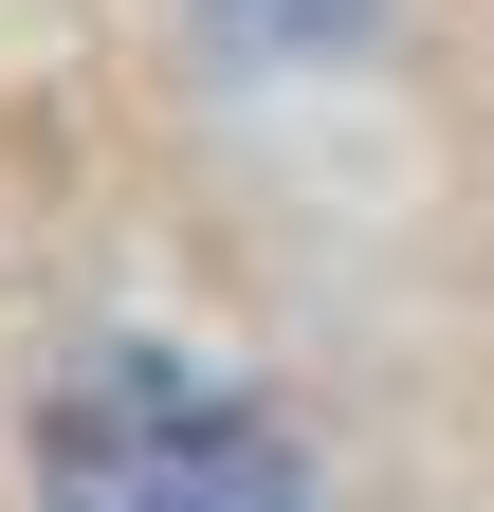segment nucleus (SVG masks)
I'll use <instances>...</instances> for the list:
<instances>
[{
    "instance_id": "1",
    "label": "nucleus",
    "mask_w": 494,
    "mask_h": 512,
    "mask_svg": "<svg viewBox=\"0 0 494 512\" xmlns=\"http://www.w3.org/2000/svg\"><path fill=\"white\" fill-rule=\"evenodd\" d=\"M37 512H312V458L183 348H92L37 403Z\"/></svg>"
}]
</instances>
